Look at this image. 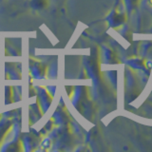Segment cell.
Returning <instances> with one entry per match:
<instances>
[{
  "mask_svg": "<svg viewBox=\"0 0 152 152\" xmlns=\"http://www.w3.org/2000/svg\"><path fill=\"white\" fill-rule=\"evenodd\" d=\"M150 3H151V4H152V0H150Z\"/></svg>",
  "mask_w": 152,
  "mask_h": 152,
  "instance_id": "obj_1",
  "label": "cell"
}]
</instances>
